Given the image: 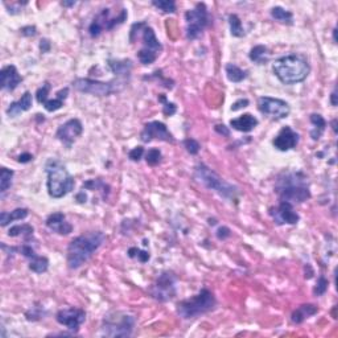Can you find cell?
Masks as SVG:
<instances>
[{
	"instance_id": "1",
	"label": "cell",
	"mask_w": 338,
	"mask_h": 338,
	"mask_svg": "<svg viewBox=\"0 0 338 338\" xmlns=\"http://www.w3.org/2000/svg\"><path fill=\"white\" fill-rule=\"evenodd\" d=\"M275 192L280 201L290 204H301L311 198L308 179L301 172H284L279 176Z\"/></svg>"
},
{
	"instance_id": "2",
	"label": "cell",
	"mask_w": 338,
	"mask_h": 338,
	"mask_svg": "<svg viewBox=\"0 0 338 338\" xmlns=\"http://www.w3.org/2000/svg\"><path fill=\"white\" fill-rule=\"evenodd\" d=\"M104 234L102 231H91L79 235L70 242L67 247V266L71 270H77L87 262L93 254L103 245Z\"/></svg>"
},
{
	"instance_id": "3",
	"label": "cell",
	"mask_w": 338,
	"mask_h": 338,
	"mask_svg": "<svg viewBox=\"0 0 338 338\" xmlns=\"http://www.w3.org/2000/svg\"><path fill=\"white\" fill-rule=\"evenodd\" d=\"M272 71L282 83L295 85L307 79L311 66L308 61L300 54H290L280 57L272 63Z\"/></svg>"
},
{
	"instance_id": "4",
	"label": "cell",
	"mask_w": 338,
	"mask_h": 338,
	"mask_svg": "<svg viewBox=\"0 0 338 338\" xmlns=\"http://www.w3.org/2000/svg\"><path fill=\"white\" fill-rule=\"evenodd\" d=\"M45 169L48 175L46 184H48V192L50 197L62 198L63 196H66L74 189V179L61 161L50 159Z\"/></svg>"
},
{
	"instance_id": "5",
	"label": "cell",
	"mask_w": 338,
	"mask_h": 338,
	"mask_svg": "<svg viewBox=\"0 0 338 338\" xmlns=\"http://www.w3.org/2000/svg\"><path fill=\"white\" fill-rule=\"evenodd\" d=\"M217 301L213 292L204 288L201 290L193 298L180 301L177 304V313L182 319L189 320L210 312L216 307Z\"/></svg>"
},
{
	"instance_id": "6",
	"label": "cell",
	"mask_w": 338,
	"mask_h": 338,
	"mask_svg": "<svg viewBox=\"0 0 338 338\" xmlns=\"http://www.w3.org/2000/svg\"><path fill=\"white\" fill-rule=\"evenodd\" d=\"M194 177L205 188L214 190L221 197L226 198V200H235L239 193L238 188H235L234 185H231V184L225 181L221 176L217 175L216 172L212 171L205 164H198L197 167H196V169H194Z\"/></svg>"
},
{
	"instance_id": "7",
	"label": "cell",
	"mask_w": 338,
	"mask_h": 338,
	"mask_svg": "<svg viewBox=\"0 0 338 338\" xmlns=\"http://www.w3.org/2000/svg\"><path fill=\"white\" fill-rule=\"evenodd\" d=\"M135 328V317L126 312H110L104 316L102 335L106 337H130Z\"/></svg>"
},
{
	"instance_id": "8",
	"label": "cell",
	"mask_w": 338,
	"mask_h": 338,
	"mask_svg": "<svg viewBox=\"0 0 338 338\" xmlns=\"http://www.w3.org/2000/svg\"><path fill=\"white\" fill-rule=\"evenodd\" d=\"M126 82L122 79H116L111 82H102L94 81L90 78H78L73 82L75 90H78L81 93L91 94L97 97H108L114 93H118L124 87Z\"/></svg>"
},
{
	"instance_id": "9",
	"label": "cell",
	"mask_w": 338,
	"mask_h": 338,
	"mask_svg": "<svg viewBox=\"0 0 338 338\" xmlns=\"http://www.w3.org/2000/svg\"><path fill=\"white\" fill-rule=\"evenodd\" d=\"M186 37L188 40H196L202 34L205 28L209 25V12L204 3H198L192 11L185 13Z\"/></svg>"
},
{
	"instance_id": "10",
	"label": "cell",
	"mask_w": 338,
	"mask_h": 338,
	"mask_svg": "<svg viewBox=\"0 0 338 338\" xmlns=\"http://www.w3.org/2000/svg\"><path fill=\"white\" fill-rule=\"evenodd\" d=\"M127 11L122 9L120 13L116 17L111 19V11L110 9H102L97 15V17L90 24L89 33L91 37H98L104 30L114 29L116 25H119L122 22L126 21Z\"/></svg>"
},
{
	"instance_id": "11",
	"label": "cell",
	"mask_w": 338,
	"mask_h": 338,
	"mask_svg": "<svg viewBox=\"0 0 338 338\" xmlns=\"http://www.w3.org/2000/svg\"><path fill=\"white\" fill-rule=\"evenodd\" d=\"M149 294L161 303L173 299L176 296V276L172 272H163L149 288Z\"/></svg>"
},
{
	"instance_id": "12",
	"label": "cell",
	"mask_w": 338,
	"mask_h": 338,
	"mask_svg": "<svg viewBox=\"0 0 338 338\" xmlns=\"http://www.w3.org/2000/svg\"><path fill=\"white\" fill-rule=\"evenodd\" d=\"M258 108L262 114L270 115L275 119H284L291 112L290 104L286 100L271 97H260L258 99Z\"/></svg>"
},
{
	"instance_id": "13",
	"label": "cell",
	"mask_w": 338,
	"mask_h": 338,
	"mask_svg": "<svg viewBox=\"0 0 338 338\" xmlns=\"http://www.w3.org/2000/svg\"><path fill=\"white\" fill-rule=\"evenodd\" d=\"M140 139L143 143H149L153 139H157V140L161 141H168V143H173L175 141L173 135L169 132L167 126L163 122H157V120L149 122L145 124L143 131H141Z\"/></svg>"
},
{
	"instance_id": "14",
	"label": "cell",
	"mask_w": 338,
	"mask_h": 338,
	"mask_svg": "<svg viewBox=\"0 0 338 338\" xmlns=\"http://www.w3.org/2000/svg\"><path fill=\"white\" fill-rule=\"evenodd\" d=\"M56 320L58 321V324L65 325L69 331L77 333L79 331V327L85 323L86 312L79 308L61 309L57 312Z\"/></svg>"
},
{
	"instance_id": "15",
	"label": "cell",
	"mask_w": 338,
	"mask_h": 338,
	"mask_svg": "<svg viewBox=\"0 0 338 338\" xmlns=\"http://www.w3.org/2000/svg\"><path fill=\"white\" fill-rule=\"evenodd\" d=\"M270 216L278 225H295L300 219L298 213L295 212L294 205L286 201H280V204L275 209H271Z\"/></svg>"
},
{
	"instance_id": "16",
	"label": "cell",
	"mask_w": 338,
	"mask_h": 338,
	"mask_svg": "<svg viewBox=\"0 0 338 338\" xmlns=\"http://www.w3.org/2000/svg\"><path fill=\"white\" fill-rule=\"evenodd\" d=\"M83 132V126L79 119H70L66 123H63L62 126L57 131V139L62 141L63 144L70 147L75 141V139L79 138Z\"/></svg>"
},
{
	"instance_id": "17",
	"label": "cell",
	"mask_w": 338,
	"mask_h": 338,
	"mask_svg": "<svg viewBox=\"0 0 338 338\" xmlns=\"http://www.w3.org/2000/svg\"><path fill=\"white\" fill-rule=\"evenodd\" d=\"M299 143V134L295 132L291 127L286 126L283 127L280 132L276 135V138L274 139L272 144L276 149L282 151V152H286V151H290V149L295 148Z\"/></svg>"
},
{
	"instance_id": "18",
	"label": "cell",
	"mask_w": 338,
	"mask_h": 338,
	"mask_svg": "<svg viewBox=\"0 0 338 338\" xmlns=\"http://www.w3.org/2000/svg\"><path fill=\"white\" fill-rule=\"evenodd\" d=\"M21 75L19 74V71L13 65H8V66L3 67L1 71H0V86H1V90L13 91L21 83Z\"/></svg>"
},
{
	"instance_id": "19",
	"label": "cell",
	"mask_w": 338,
	"mask_h": 338,
	"mask_svg": "<svg viewBox=\"0 0 338 338\" xmlns=\"http://www.w3.org/2000/svg\"><path fill=\"white\" fill-rule=\"evenodd\" d=\"M46 227L49 230L54 231L60 235H67L73 231V226L66 221L63 213H54L50 214L46 219Z\"/></svg>"
},
{
	"instance_id": "20",
	"label": "cell",
	"mask_w": 338,
	"mask_h": 338,
	"mask_svg": "<svg viewBox=\"0 0 338 338\" xmlns=\"http://www.w3.org/2000/svg\"><path fill=\"white\" fill-rule=\"evenodd\" d=\"M32 103H33L32 94L29 91H25L24 95L19 100H16V102L9 104V107L7 108V115L11 116V118H16V116H19L22 112L30 110L32 108Z\"/></svg>"
},
{
	"instance_id": "21",
	"label": "cell",
	"mask_w": 338,
	"mask_h": 338,
	"mask_svg": "<svg viewBox=\"0 0 338 338\" xmlns=\"http://www.w3.org/2000/svg\"><path fill=\"white\" fill-rule=\"evenodd\" d=\"M230 126L239 132H250L258 126V119L251 114H243L237 119L231 120Z\"/></svg>"
},
{
	"instance_id": "22",
	"label": "cell",
	"mask_w": 338,
	"mask_h": 338,
	"mask_svg": "<svg viewBox=\"0 0 338 338\" xmlns=\"http://www.w3.org/2000/svg\"><path fill=\"white\" fill-rule=\"evenodd\" d=\"M319 312V308H317L315 304H303L300 307L295 309L292 315H291V320L292 323L295 324H301L303 321L308 319V317L313 316Z\"/></svg>"
},
{
	"instance_id": "23",
	"label": "cell",
	"mask_w": 338,
	"mask_h": 338,
	"mask_svg": "<svg viewBox=\"0 0 338 338\" xmlns=\"http://www.w3.org/2000/svg\"><path fill=\"white\" fill-rule=\"evenodd\" d=\"M108 66L111 71L119 78L123 77H128L132 70V62L130 60H110L108 61Z\"/></svg>"
},
{
	"instance_id": "24",
	"label": "cell",
	"mask_w": 338,
	"mask_h": 338,
	"mask_svg": "<svg viewBox=\"0 0 338 338\" xmlns=\"http://www.w3.org/2000/svg\"><path fill=\"white\" fill-rule=\"evenodd\" d=\"M29 216V210L25 208H19L15 209L13 212L7 213L3 212L0 214V225L1 226H7L8 223L13 222V221H20V219H24Z\"/></svg>"
},
{
	"instance_id": "25",
	"label": "cell",
	"mask_w": 338,
	"mask_h": 338,
	"mask_svg": "<svg viewBox=\"0 0 338 338\" xmlns=\"http://www.w3.org/2000/svg\"><path fill=\"white\" fill-rule=\"evenodd\" d=\"M311 123H312V130H311V138L313 140H319L321 138V135L324 134V131L327 128V122L320 114H312L309 118Z\"/></svg>"
},
{
	"instance_id": "26",
	"label": "cell",
	"mask_w": 338,
	"mask_h": 338,
	"mask_svg": "<svg viewBox=\"0 0 338 338\" xmlns=\"http://www.w3.org/2000/svg\"><path fill=\"white\" fill-rule=\"evenodd\" d=\"M29 268L36 274H42L46 272L49 268V259L46 257H41L34 253L33 255H30L29 258Z\"/></svg>"
},
{
	"instance_id": "27",
	"label": "cell",
	"mask_w": 338,
	"mask_h": 338,
	"mask_svg": "<svg viewBox=\"0 0 338 338\" xmlns=\"http://www.w3.org/2000/svg\"><path fill=\"white\" fill-rule=\"evenodd\" d=\"M225 70H226L227 79L230 82H234V83H239V82H242L247 77V73L245 70H242L241 67H238L234 63H227Z\"/></svg>"
},
{
	"instance_id": "28",
	"label": "cell",
	"mask_w": 338,
	"mask_h": 338,
	"mask_svg": "<svg viewBox=\"0 0 338 338\" xmlns=\"http://www.w3.org/2000/svg\"><path fill=\"white\" fill-rule=\"evenodd\" d=\"M250 60L255 63H264L268 61L267 48L263 45H257L250 50Z\"/></svg>"
},
{
	"instance_id": "29",
	"label": "cell",
	"mask_w": 338,
	"mask_h": 338,
	"mask_svg": "<svg viewBox=\"0 0 338 338\" xmlns=\"http://www.w3.org/2000/svg\"><path fill=\"white\" fill-rule=\"evenodd\" d=\"M33 226L24 223V225H16V226L11 227L9 231H8V235L9 237H20V235H22V237H25V239H29L30 237H33Z\"/></svg>"
},
{
	"instance_id": "30",
	"label": "cell",
	"mask_w": 338,
	"mask_h": 338,
	"mask_svg": "<svg viewBox=\"0 0 338 338\" xmlns=\"http://www.w3.org/2000/svg\"><path fill=\"white\" fill-rule=\"evenodd\" d=\"M271 16L276 21H280L283 24H292L294 21V15L291 12L286 11L282 7H274L271 9Z\"/></svg>"
},
{
	"instance_id": "31",
	"label": "cell",
	"mask_w": 338,
	"mask_h": 338,
	"mask_svg": "<svg viewBox=\"0 0 338 338\" xmlns=\"http://www.w3.org/2000/svg\"><path fill=\"white\" fill-rule=\"evenodd\" d=\"M15 172L8 169V168H1L0 171V192L5 193L12 185V179H13Z\"/></svg>"
},
{
	"instance_id": "32",
	"label": "cell",
	"mask_w": 338,
	"mask_h": 338,
	"mask_svg": "<svg viewBox=\"0 0 338 338\" xmlns=\"http://www.w3.org/2000/svg\"><path fill=\"white\" fill-rule=\"evenodd\" d=\"M229 25H230V33L234 37H243L245 29L242 26V21L237 15L229 16Z\"/></svg>"
},
{
	"instance_id": "33",
	"label": "cell",
	"mask_w": 338,
	"mask_h": 338,
	"mask_svg": "<svg viewBox=\"0 0 338 338\" xmlns=\"http://www.w3.org/2000/svg\"><path fill=\"white\" fill-rule=\"evenodd\" d=\"M152 5L163 13H175L176 12V3L173 0H153Z\"/></svg>"
},
{
	"instance_id": "34",
	"label": "cell",
	"mask_w": 338,
	"mask_h": 338,
	"mask_svg": "<svg viewBox=\"0 0 338 338\" xmlns=\"http://www.w3.org/2000/svg\"><path fill=\"white\" fill-rule=\"evenodd\" d=\"M161 157H163L161 156V152H160L157 148H151L148 152L145 153V161H147V164L151 165V167H155V165L160 164Z\"/></svg>"
},
{
	"instance_id": "35",
	"label": "cell",
	"mask_w": 338,
	"mask_h": 338,
	"mask_svg": "<svg viewBox=\"0 0 338 338\" xmlns=\"http://www.w3.org/2000/svg\"><path fill=\"white\" fill-rule=\"evenodd\" d=\"M50 89H52L50 83H49V82H45L44 85L41 86L40 89L37 90V93H36V98H37L38 103L45 104V102L49 99L48 95H49V91H50Z\"/></svg>"
},
{
	"instance_id": "36",
	"label": "cell",
	"mask_w": 338,
	"mask_h": 338,
	"mask_svg": "<svg viewBox=\"0 0 338 338\" xmlns=\"http://www.w3.org/2000/svg\"><path fill=\"white\" fill-rule=\"evenodd\" d=\"M328 286H329V283L324 276H319L316 283V287H315V290H313V294L316 295V296H321L327 292Z\"/></svg>"
},
{
	"instance_id": "37",
	"label": "cell",
	"mask_w": 338,
	"mask_h": 338,
	"mask_svg": "<svg viewBox=\"0 0 338 338\" xmlns=\"http://www.w3.org/2000/svg\"><path fill=\"white\" fill-rule=\"evenodd\" d=\"M128 255L130 258H138L141 263H145L149 260V254L147 251H143L140 249H136V247H132V249L128 250Z\"/></svg>"
},
{
	"instance_id": "38",
	"label": "cell",
	"mask_w": 338,
	"mask_h": 338,
	"mask_svg": "<svg viewBox=\"0 0 338 338\" xmlns=\"http://www.w3.org/2000/svg\"><path fill=\"white\" fill-rule=\"evenodd\" d=\"M62 106H63V100H61L60 98H57V97L54 98V99H48L44 104V107L46 108V111H49V112L57 111V110L62 108Z\"/></svg>"
},
{
	"instance_id": "39",
	"label": "cell",
	"mask_w": 338,
	"mask_h": 338,
	"mask_svg": "<svg viewBox=\"0 0 338 338\" xmlns=\"http://www.w3.org/2000/svg\"><path fill=\"white\" fill-rule=\"evenodd\" d=\"M184 145H185L186 151L190 153V155H197L200 152L201 145L197 140H194V139H186L184 141Z\"/></svg>"
},
{
	"instance_id": "40",
	"label": "cell",
	"mask_w": 338,
	"mask_h": 338,
	"mask_svg": "<svg viewBox=\"0 0 338 338\" xmlns=\"http://www.w3.org/2000/svg\"><path fill=\"white\" fill-rule=\"evenodd\" d=\"M160 102H163V103H164L163 112L165 114V115L172 116L173 114H176V110H177V107H176L175 103H172V102H168L164 95H161V97H160Z\"/></svg>"
},
{
	"instance_id": "41",
	"label": "cell",
	"mask_w": 338,
	"mask_h": 338,
	"mask_svg": "<svg viewBox=\"0 0 338 338\" xmlns=\"http://www.w3.org/2000/svg\"><path fill=\"white\" fill-rule=\"evenodd\" d=\"M26 4H28V1H24V3H21V1H12L11 4L5 1V3H4V5L8 8V12H9V13H12V15H16V13H20V12H21L22 7H24V5H26Z\"/></svg>"
},
{
	"instance_id": "42",
	"label": "cell",
	"mask_w": 338,
	"mask_h": 338,
	"mask_svg": "<svg viewBox=\"0 0 338 338\" xmlns=\"http://www.w3.org/2000/svg\"><path fill=\"white\" fill-rule=\"evenodd\" d=\"M143 155H144V148H143V147H135L134 149H131L130 151L128 157H130L132 161H140Z\"/></svg>"
},
{
	"instance_id": "43",
	"label": "cell",
	"mask_w": 338,
	"mask_h": 338,
	"mask_svg": "<svg viewBox=\"0 0 338 338\" xmlns=\"http://www.w3.org/2000/svg\"><path fill=\"white\" fill-rule=\"evenodd\" d=\"M217 237H218V239H226L230 237V229L226 226H222L219 227L218 230H217Z\"/></svg>"
},
{
	"instance_id": "44",
	"label": "cell",
	"mask_w": 338,
	"mask_h": 338,
	"mask_svg": "<svg viewBox=\"0 0 338 338\" xmlns=\"http://www.w3.org/2000/svg\"><path fill=\"white\" fill-rule=\"evenodd\" d=\"M247 106H249V100L239 99V100H237L233 106H231V110H233V111H238V110H241V108H243V107H247Z\"/></svg>"
},
{
	"instance_id": "45",
	"label": "cell",
	"mask_w": 338,
	"mask_h": 338,
	"mask_svg": "<svg viewBox=\"0 0 338 338\" xmlns=\"http://www.w3.org/2000/svg\"><path fill=\"white\" fill-rule=\"evenodd\" d=\"M21 33L26 36V37H32V36L36 34V28L34 26H25V28L21 29Z\"/></svg>"
},
{
	"instance_id": "46",
	"label": "cell",
	"mask_w": 338,
	"mask_h": 338,
	"mask_svg": "<svg viewBox=\"0 0 338 338\" xmlns=\"http://www.w3.org/2000/svg\"><path fill=\"white\" fill-rule=\"evenodd\" d=\"M40 49H41V52H42V53H48L49 50H50V42H49V40H46V38L41 40Z\"/></svg>"
},
{
	"instance_id": "47",
	"label": "cell",
	"mask_w": 338,
	"mask_h": 338,
	"mask_svg": "<svg viewBox=\"0 0 338 338\" xmlns=\"http://www.w3.org/2000/svg\"><path fill=\"white\" fill-rule=\"evenodd\" d=\"M216 131L219 135H223V136H229V135H230V131L227 130L226 126H223V124H218V126H216Z\"/></svg>"
},
{
	"instance_id": "48",
	"label": "cell",
	"mask_w": 338,
	"mask_h": 338,
	"mask_svg": "<svg viewBox=\"0 0 338 338\" xmlns=\"http://www.w3.org/2000/svg\"><path fill=\"white\" fill-rule=\"evenodd\" d=\"M32 160H33V156H32L30 153H22V155H20L19 156V163H22V164L29 163V161H32Z\"/></svg>"
},
{
	"instance_id": "49",
	"label": "cell",
	"mask_w": 338,
	"mask_h": 338,
	"mask_svg": "<svg viewBox=\"0 0 338 338\" xmlns=\"http://www.w3.org/2000/svg\"><path fill=\"white\" fill-rule=\"evenodd\" d=\"M336 98H337V94H336V90H333V93L331 94V103H332V106H337V100H336Z\"/></svg>"
},
{
	"instance_id": "50",
	"label": "cell",
	"mask_w": 338,
	"mask_h": 338,
	"mask_svg": "<svg viewBox=\"0 0 338 338\" xmlns=\"http://www.w3.org/2000/svg\"><path fill=\"white\" fill-rule=\"evenodd\" d=\"M62 5H65V7H73V5H75V1H63Z\"/></svg>"
},
{
	"instance_id": "51",
	"label": "cell",
	"mask_w": 338,
	"mask_h": 338,
	"mask_svg": "<svg viewBox=\"0 0 338 338\" xmlns=\"http://www.w3.org/2000/svg\"><path fill=\"white\" fill-rule=\"evenodd\" d=\"M336 124H337V120H333L332 122V128H333V131H335V134H337V127H336Z\"/></svg>"
},
{
	"instance_id": "52",
	"label": "cell",
	"mask_w": 338,
	"mask_h": 338,
	"mask_svg": "<svg viewBox=\"0 0 338 338\" xmlns=\"http://www.w3.org/2000/svg\"><path fill=\"white\" fill-rule=\"evenodd\" d=\"M336 34H337V29H333V40H335V42H337V37H336Z\"/></svg>"
}]
</instances>
